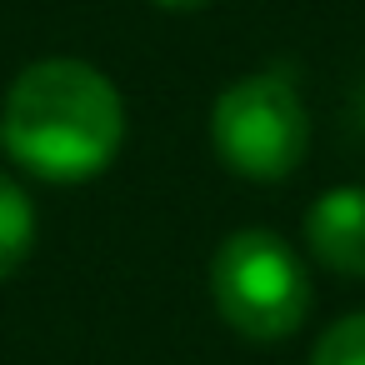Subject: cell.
<instances>
[{
	"mask_svg": "<svg viewBox=\"0 0 365 365\" xmlns=\"http://www.w3.org/2000/svg\"><path fill=\"white\" fill-rule=\"evenodd\" d=\"M215 160L250 185L290 180L310 155V110L285 71H255L230 81L210 106Z\"/></svg>",
	"mask_w": 365,
	"mask_h": 365,
	"instance_id": "3",
	"label": "cell"
},
{
	"mask_svg": "<svg viewBox=\"0 0 365 365\" xmlns=\"http://www.w3.org/2000/svg\"><path fill=\"white\" fill-rule=\"evenodd\" d=\"M36 235H41L36 200L26 195V185H21V180L0 175V280H11V275L31 260Z\"/></svg>",
	"mask_w": 365,
	"mask_h": 365,
	"instance_id": "5",
	"label": "cell"
},
{
	"mask_svg": "<svg viewBox=\"0 0 365 365\" xmlns=\"http://www.w3.org/2000/svg\"><path fill=\"white\" fill-rule=\"evenodd\" d=\"M305 245L335 275L365 280V185H335L305 210Z\"/></svg>",
	"mask_w": 365,
	"mask_h": 365,
	"instance_id": "4",
	"label": "cell"
},
{
	"mask_svg": "<svg viewBox=\"0 0 365 365\" xmlns=\"http://www.w3.org/2000/svg\"><path fill=\"white\" fill-rule=\"evenodd\" d=\"M310 365H365V310H350L325 325L310 350Z\"/></svg>",
	"mask_w": 365,
	"mask_h": 365,
	"instance_id": "6",
	"label": "cell"
},
{
	"mask_svg": "<svg viewBox=\"0 0 365 365\" xmlns=\"http://www.w3.org/2000/svg\"><path fill=\"white\" fill-rule=\"evenodd\" d=\"M355 125H360V130H365V91H360V96H355Z\"/></svg>",
	"mask_w": 365,
	"mask_h": 365,
	"instance_id": "8",
	"label": "cell"
},
{
	"mask_svg": "<svg viewBox=\"0 0 365 365\" xmlns=\"http://www.w3.org/2000/svg\"><path fill=\"white\" fill-rule=\"evenodd\" d=\"M155 11H170V16H190V11H205L210 0H150Z\"/></svg>",
	"mask_w": 365,
	"mask_h": 365,
	"instance_id": "7",
	"label": "cell"
},
{
	"mask_svg": "<svg viewBox=\"0 0 365 365\" xmlns=\"http://www.w3.org/2000/svg\"><path fill=\"white\" fill-rule=\"evenodd\" d=\"M210 300L220 320L245 340H285L305 325L315 305V285L295 245L275 230L245 225L230 230L210 255Z\"/></svg>",
	"mask_w": 365,
	"mask_h": 365,
	"instance_id": "2",
	"label": "cell"
},
{
	"mask_svg": "<svg viewBox=\"0 0 365 365\" xmlns=\"http://www.w3.org/2000/svg\"><path fill=\"white\" fill-rule=\"evenodd\" d=\"M6 155L51 185H81L125 150V101L106 71L76 56H46L16 76L0 106Z\"/></svg>",
	"mask_w": 365,
	"mask_h": 365,
	"instance_id": "1",
	"label": "cell"
}]
</instances>
